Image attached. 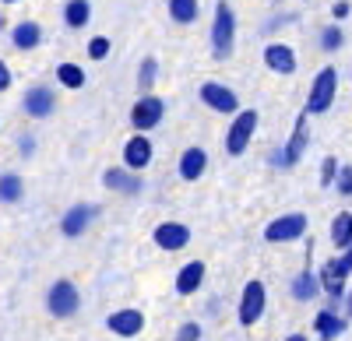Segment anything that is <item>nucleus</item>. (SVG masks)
Wrapping results in <instances>:
<instances>
[{"mask_svg": "<svg viewBox=\"0 0 352 341\" xmlns=\"http://www.w3.org/2000/svg\"><path fill=\"white\" fill-rule=\"evenodd\" d=\"M25 197V183L18 173H0V204H18Z\"/></svg>", "mask_w": 352, "mask_h": 341, "instance_id": "obj_26", "label": "nucleus"}, {"mask_svg": "<svg viewBox=\"0 0 352 341\" xmlns=\"http://www.w3.org/2000/svg\"><path fill=\"white\" fill-rule=\"evenodd\" d=\"M18 152H21L25 158H32V152H36V137H32V134H21V137H18Z\"/></svg>", "mask_w": 352, "mask_h": 341, "instance_id": "obj_34", "label": "nucleus"}, {"mask_svg": "<svg viewBox=\"0 0 352 341\" xmlns=\"http://www.w3.org/2000/svg\"><path fill=\"white\" fill-rule=\"evenodd\" d=\"M56 81L64 84V89H71V92H78V89H85V67H78V64H56Z\"/></svg>", "mask_w": 352, "mask_h": 341, "instance_id": "obj_27", "label": "nucleus"}, {"mask_svg": "<svg viewBox=\"0 0 352 341\" xmlns=\"http://www.w3.org/2000/svg\"><path fill=\"white\" fill-rule=\"evenodd\" d=\"M317 292H320V278H317L310 268H303L300 274H292L289 296L296 299V303H310V299H317Z\"/></svg>", "mask_w": 352, "mask_h": 341, "instance_id": "obj_21", "label": "nucleus"}, {"mask_svg": "<svg viewBox=\"0 0 352 341\" xmlns=\"http://www.w3.org/2000/svg\"><path fill=\"white\" fill-rule=\"evenodd\" d=\"M307 233H310V218L303 211H289L264 225V243H296Z\"/></svg>", "mask_w": 352, "mask_h": 341, "instance_id": "obj_5", "label": "nucleus"}, {"mask_svg": "<svg viewBox=\"0 0 352 341\" xmlns=\"http://www.w3.org/2000/svg\"><path fill=\"white\" fill-rule=\"evenodd\" d=\"M342 257H345V261L352 264V246H349V250H342Z\"/></svg>", "mask_w": 352, "mask_h": 341, "instance_id": "obj_39", "label": "nucleus"}, {"mask_svg": "<svg viewBox=\"0 0 352 341\" xmlns=\"http://www.w3.org/2000/svg\"><path fill=\"white\" fill-rule=\"evenodd\" d=\"M335 190L342 197H352V165H338V176H335Z\"/></svg>", "mask_w": 352, "mask_h": 341, "instance_id": "obj_32", "label": "nucleus"}, {"mask_svg": "<svg viewBox=\"0 0 352 341\" xmlns=\"http://www.w3.org/2000/svg\"><path fill=\"white\" fill-rule=\"evenodd\" d=\"M342 303H345V317H349V320H352V289H349V292H345V299H342Z\"/></svg>", "mask_w": 352, "mask_h": 341, "instance_id": "obj_37", "label": "nucleus"}, {"mask_svg": "<svg viewBox=\"0 0 352 341\" xmlns=\"http://www.w3.org/2000/svg\"><path fill=\"white\" fill-rule=\"evenodd\" d=\"M264 67H268L272 74H296V49H292L289 43H268L261 53Z\"/></svg>", "mask_w": 352, "mask_h": 341, "instance_id": "obj_14", "label": "nucleus"}, {"mask_svg": "<svg viewBox=\"0 0 352 341\" xmlns=\"http://www.w3.org/2000/svg\"><path fill=\"white\" fill-rule=\"evenodd\" d=\"M152 158H155V148H152V141H148V134H134V137H127V145H124V165L127 169H134V173H141V169H148L152 165Z\"/></svg>", "mask_w": 352, "mask_h": 341, "instance_id": "obj_15", "label": "nucleus"}, {"mask_svg": "<svg viewBox=\"0 0 352 341\" xmlns=\"http://www.w3.org/2000/svg\"><path fill=\"white\" fill-rule=\"evenodd\" d=\"M166 11L176 25H194L201 14V4L197 0H166Z\"/></svg>", "mask_w": 352, "mask_h": 341, "instance_id": "obj_24", "label": "nucleus"}, {"mask_svg": "<svg viewBox=\"0 0 352 341\" xmlns=\"http://www.w3.org/2000/svg\"><path fill=\"white\" fill-rule=\"evenodd\" d=\"M232 49H236V14H232L229 0H219L212 18V56L226 60V56H232Z\"/></svg>", "mask_w": 352, "mask_h": 341, "instance_id": "obj_1", "label": "nucleus"}, {"mask_svg": "<svg viewBox=\"0 0 352 341\" xmlns=\"http://www.w3.org/2000/svg\"><path fill=\"white\" fill-rule=\"evenodd\" d=\"M0 4H18V0H0Z\"/></svg>", "mask_w": 352, "mask_h": 341, "instance_id": "obj_40", "label": "nucleus"}, {"mask_svg": "<svg viewBox=\"0 0 352 341\" xmlns=\"http://www.w3.org/2000/svg\"><path fill=\"white\" fill-rule=\"evenodd\" d=\"M197 95L212 113H222V117H236L240 113V95L232 92L229 84H222V81H204L197 89Z\"/></svg>", "mask_w": 352, "mask_h": 341, "instance_id": "obj_9", "label": "nucleus"}, {"mask_svg": "<svg viewBox=\"0 0 352 341\" xmlns=\"http://www.w3.org/2000/svg\"><path fill=\"white\" fill-rule=\"evenodd\" d=\"M204 261H190V264H184L180 271H176V281H173V289H176V296H194L201 285H204Z\"/></svg>", "mask_w": 352, "mask_h": 341, "instance_id": "obj_20", "label": "nucleus"}, {"mask_svg": "<svg viewBox=\"0 0 352 341\" xmlns=\"http://www.w3.org/2000/svg\"><path fill=\"white\" fill-rule=\"evenodd\" d=\"M92 21V0H67L64 4V25L67 28H85Z\"/></svg>", "mask_w": 352, "mask_h": 341, "instance_id": "obj_23", "label": "nucleus"}, {"mask_svg": "<svg viewBox=\"0 0 352 341\" xmlns=\"http://www.w3.org/2000/svg\"><path fill=\"white\" fill-rule=\"evenodd\" d=\"M11 81H14V74H11L8 60H0V92H8V89H11Z\"/></svg>", "mask_w": 352, "mask_h": 341, "instance_id": "obj_36", "label": "nucleus"}, {"mask_svg": "<svg viewBox=\"0 0 352 341\" xmlns=\"http://www.w3.org/2000/svg\"><path fill=\"white\" fill-rule=\"evenodd\" d=\"M285 341H307V334H289Z\"/></svg>", "mask_w": 352, "mask_h": 341, "instance_id": "obj_38", "label": "nucleus"}, {"mask_svg": "<svg viewBox=\"0 0 352 341\" xmlns=\"http://www.w3.org/2000/svg\"><path fill=\"white\" fill-rule=\"evenodd\" d=\"M109 49H113V43L106 36H92V39H88V56H92V60H106Z\"/></svg>", "mask_w": 352, "mask_h": 341, "instance_id": "obj_30", "label": "nucleus"}, {"mask_svg": "<svg viewBox=\"0 0 352 341\" xmlns=\"http://www.w3.org/2000/svg\"><path fill=\"white\" fill-rule=\"evenodd\" d=\"M102 187L106 190H113V193H120V197H138L141 190H144V183H141V176L134 173V169H120V165H113V169H106L102 173Z\"/></svg>", "mask_w": 352, "mask_h": 341, "instance_id": "obj_13", "label": "nucleus"}, {"mask_svg": "<svg viewBox=\"0 0 352 341\" xmlns=\"http://www.w3.org/2000/svg\"><path fill=\"white\" fill-rule=\"evenodd\" d=\"M173 341H201V324H197V320L180 324V327H176V338H173Z\"/></svg>", "mask_w": 352, "mask_h": 341, "instance_id": "obj_33", "label": "nucleus"}, {"mask_svg": "<svg viewBox=\"0 0 352 341\" xmlns=\"http://www.w3.org/2000/svg\"><path fill=\"white\" fill-rule=\"evenodd\" d=\"M335 92H338V71L335 67H320L314 84H310V95H307V117L328 113L331 102H335Z\"/></svg>", "mask_w": 352, "mask_h": 341, "instance_id": "obj_3", "label": "nucleus"}, {"mask_svg": "<svg viewBox=\"0 0 352 341\" xmlns=\"http://www.w3.org/2000/svg\"><path fill=\"white\" fill-rule=\"evenodd\" d=\"M21 109H25V117H32V120H46L56 109V92L50 84H32L21 99Z\"/></svg>", "mask_w": 352, "mask_h": 341, "instance_id": "obj_11", "label": "nucleus"}, {"mask_svg": "<svg viewBox=\"0 0 352 341\" xmlns=\"http://www.w3.org/2000/svg\"><path fill=\"white\" fill-rule=\"evenodd\" d=\"M349 274H352V264L345 261V257H331V261H324L320 264V271H317V278H320V292H324L331 303L328 306H338L342 299H345V281H349Z\"/></svg>", "mask_w": 352, "mask_h": 341, "instance_id": "obj_4", "label": "nucleus"}, {"mask_svg": "<svg viewBox=\"0 0 352 341\" xmlns=\"http://www.w3.org/2000/svg\"><path fill=\"white\" fill-rule=\"evenodd\" d=\"M335 176H338V158L328 155L320 162V187H335Z\"/></svg>", "mask_w": 352, "mask_h": 341, "instance_id": "obj_31", "label": "nucleus"}, {"mask_svg": "<svg viewBox=\"0 0 352 341\" xmlns=\"http://www.w3.org/2000/svg\"><path fill=\"white\" fill-rule=\"evenodd\" d=\"M264 306H268V289H264L261 278H250L243 292H240V306H236V317L243 327H254L264 317Z\"/></svg>", "mask_w": 352, "mask_h": 341, "instance_id": "obj_7", "label": "nucleus"}, {"mask_svg": "<svg viewBox=\"0 0 352 341\" xmlns=\"http://www.w3.org/2000/svg\"><path fill=\"white\" fill-rule=\"evenodd\" d=\"M106 327L116 334V338H138L144 331V314L141 309H113V314L106 317Z\"/></svg>", "mask_w": 352, "mask_h": 341, "instance_id": "obj_17", "label": "nucleus"}, {"mask_svg": "<svg viewBox=\"0 0 352 341\" xmlns=\"http://www.w3.org/2000/svg\"><path fill=\"white\" fill-rule=\"evenodd\" d=\"M331 14H335V21H342V18L352 14V4H349V0H335V4H331Z\"/></svg>", "mask_w": 352, "mask_h": 341, "instance_id": "obj_35", "label": "nucleus"}, {"mask_svg": "<svg viewBox=\"0 0 352 341\" xmlns=\"http://www.w3.org/2000/svg\"><path fill=\"white\" fill-rule=\"evenodd\" d=\"M320 49H324V53H338L342 46H345V32H342V28L338 25H328V28H320Z\"/></svg>", "mask_w": 352, "mask_h": 341, "instance_id": "obj_29", "label": "nucleus"}, {"mask_svg": "<svg viewBox=\"0 0 352 341\" xmlns=\"http://www.w3.org/2000/svg\"><path fill=\"white\" fill-rule=\"evenodd\" d=\"M162 117H166V102H162L159 95H152V92H144V95L131 106V127L141 130V134H152V130L162 124Z\"/></svg>", "mask_w": 352, "mask_h": 341, "instance_id": "obj_8", "label": "nucleus"}, {"mask_svg": "<svg viewBox=\"0 0 352 341\" xmlns=\"http://www.w3.org/2000/svg\"><path fill=\"white\" fill-rule=\"evenodd\" d=\"M96 218H99V208H96V204H74V208L64 211V218H60V233H64L67 239H78V236L88 233V225H92Z\"/></svg>", "mask_w": 352, "mask_h": 341, "instance_id": "obj_16", "label": "nucleus"}, {"mask_svg": "<svg viewBox=\"0 0 352 341\" xmlns=\"http://www.w3.org/2000/svg\"><path fill=\"white\" fill-rule=\"evenodd\" d=\"M155 78H159V60H155V56H144V60L138 64V92H141V95L152 92Z\"/></svg>", "mask_w": 352, "mask_h": 341, "instance_id": "obj_28", "label": "nucleus"}, {"mask_svg": "<svg viewBox=\"0 0 352 341\" xmlns=\"http://www.w3.org/2000/svg\"><path fill=\"white\" fill-rule=\"evenodd\" d=\"M331 243L338 250H349L352 246V211H338L331 218Z\"/></svg>", "mask_w": 352, "mask_h": 341, "instance_id": "obj_25", "label": "nucleus"}, {"mask_svg": "<svg viewBox=\"0 0 352 341\" xmlns=\"http://www.w3.org/2000/svg\"><path fill=\"white\" fill-rule=\"evenodd\" d=\"M204 169H208V152L197 148V145L187 148L180 155V162H176V173H180V180H187V183H197L204 176Z\"/></svg>", "mask_w": 352, "mask_h": 341, "instance_id": "obj_19", "label": "nucleus"}, {"mask_svg": "<svg viewBox=\"0 0 352 341\" xmlns=\"http://www.w3.org/2000/svg\"><path fill=\"white\" fill-rule=\"evenodd\" d=\"M257 124H261V113H257V109H240L236 117H232L229 134H226V152H229L232 158L243 155V152L250 148V137H254Z\"/></svg>", "mask_w": 352, "mask_h": 341, "instance_id": "obj_6", "label": "nucleus"}, {"mask_svg": "<svg viewBox=\"0 0 352 341\" xmlns=\"http://www.w3.org/2000/svg\"><path fill=\"white\" fill-rule=\"evenodd\" d=\"M307 141H310V134H307V109H303V117L296 120V127H292V134H289V141H285V148H282L278 155H272V162L282 165V169H292V165L303 158Z\"/></svg>", "mask_w": 352, "mask_h": 341, "instance_id": "obj_10", "label": "nucleus"}, {"mask_svg": "<svg viewBox=\"0 0 352 341\" xmlns=\"http://www.w3.org/2000/svg\"><path fill=\"white\" fill-rule=\"evenodd\" d=\"M46 309H50V317L56 320H71L78 309H81V292L71 278H56L50 292H46Z\"/></svg>", "mask_w": 352, "mask_h": 341, "instance_id": "obj_2", "label": "nucleus"}, {"mask_svg": "<svg viewBox=\"0 0 352 341\" xmlns=\"http://www.w3.org/2000/svg\"><path fill=\"white\" fill-rule=\"evenodd\" d=\"M11 43H14V49H21V53L36 49V46L43 43V25H39V21H18V25L11 28Z\"/></svg>", "mask_w": 352, "mask_h": 341, "instance_id": "obj_22", "label": "nucleus"}, {"mask_svg": "<svg viewBox=\"0 0 352 341\" xmlns=\"http://www.w3.org/2000/svg\"><path fill=\"white\" fill-rule=\"evenodd\" d=\"M152 243L166 253H180L187 243H190V225L184 222H159L155 233H152Z\"/></svg>", "mask_w": 352, "mask_h": 341, "instance_id": "obj_12", "label": "nucleus"}, {"mask_svg": "<svg viewBox=\"0 0 352 341\" xmlns=\"http://www.w3.org/2000/svg\"><path fill=\"white\" fill-rule=\"evenodd\" d=\"M338 306H324V309H317V317H314V331H317V341H335L349 331V317L335 314Z\"/></svg>", "mask_w": 352, "mask_h": 341, "instance_id": "obj_18", "label": "nucleus"}]
</instances>
